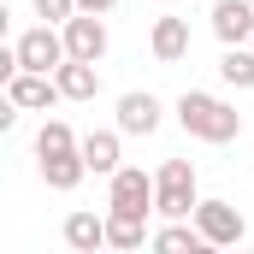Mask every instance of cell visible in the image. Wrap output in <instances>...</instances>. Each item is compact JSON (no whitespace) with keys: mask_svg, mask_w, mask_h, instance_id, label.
<instances>
[{"mask_svg":"<svg viewBox=\"0 0 254 254\" xmlns=\"http://www.w3.org/2000/svg\"><path fill=\"white\" fill-rule=\"evenodd\" d=\"M172 113H178V125L190 130L195 142H213V148H225V142H237V136H243V113H237L231 101L207 95V89H184Z\"/></svg>","mask_w":254,"mask_h":254,"instance_id":"6da1fadb","label":"cell"},{"mask_svg":"<svg viewBox=\"0 0 254 254\" xmlns=\"http://www.w3.org/2000/svg\"><path fill=\"white\" fill-rule=\"evenodd\" d=\"M201 190H195V166L190 160H166L154 172V213L160 219H195Z\"/></svg>","mask_w":254,"mask_h":254,"instance_id":"7a4b0ae2","label":"cell"},{"mask_svg":"<svg viewBox=\"0 0 254 254\" xmlns=\"http://www.w3.org/2000/svg\"><path fill=\"white\" fill-rule=\"evenodd\" d=\"M65 60H71V48H65V30H54V24H36V30L18 36V65L24 71H60Z\"/></svg>","mask_w":254,"mask_h":254,"instance_id":"3957f363","label":"cell"},{"mask_svg":"<svg viewBox=\"0 0 254 254\" xmlns=\"http://www.w3.org/2000/svg\"><path fill=\"white\" fill-rule=\"evenodd\" d=\"M195 225H201V237H207L213 249H237V243L249 237V219H243V207H231V201H201V207H195Z\"/></svg>","mask_w":254,"mask_h":254,"instance_id":"277c9868","label":"cell"},{"mask_svg":"<svg viewBox=\"0 0 254 254\" xmlns=\"http://www.w3.org/2000/svg\"><path fill=\"white\" fill-rule=\"evenodd\" d=\"M6 101H12L18 113H48L65 95H60V77H54V71H12V77H6Z\"/></svg>","mask_w":254,"mask_h":254,"instance_id":"5b68a950","label":"cell"},{"mask_svg":"<svg viewBox=\"0 0 254 254\" xmlns=\"http://www.w3.org/2000/svg\"><path fill=\"white\" fill-rule=\"evenodd\" d=\"M107 207H125V213H154V178L142 166H119L107 178Z\"/></svg>","mask_w":254,"mask_h":254,"instance_id":"8992f818","label":"cell"},{"mask_svg":"<svg viewBox=\"0 0 254 254\" xmlns=\"http://www.w3.org/2000/svg\"><path fill=\"white\" fill-rule=\"evenodd\" d=\"M160 125H166V101H160V95H148V89L119 95V130H125V136H154Z\"/></svg>","mask_w":254,"mask_h":254,"instance_id":"52a82bcc","label":"cell"},{"mask_svg":"<svg viewBox=\"0 0 254 254\" xmlns=\"http://www.w3.org/2000/svg\"><path fill=\"white\" fill-rule=\"evenodd\" d=\"M65 48H71V60H107V24H101V12H77V18H65Z\"/></svg>","mask_w":254,"mask_h":254,"instance_id":"ba28073f","label":"cell"},{"mask_svg":"<svg viewBox=\"0 0 254 254\" xmlns=\"http://www.w3.org/2000/svg\"><path fill=\"white\" fill-rule=\"evenodd\" d=\"M207 24L225 48H243V42H254V0H213Z\"/></svg>","mask_w":254,"mask_h":254,"instance_id":"9c48e42d","label":"cell"},{"mask_svg":"<svg viewBox=\"0 0 254 254\" xmlns=\"http://www.w3.org/2000/svg\"><path fill=\"white\" fill-rule=\"evenodd\" d=\"M36 172H42V184L48 190H60V195H71L83 178H89V160H83V142L77 148H60V154H42L36 160Z\"/></svg>","mask_w":254,"mask_h":254,"instance_id":"30bf717a","label":"cell"},{"mask_svg":"<svg viewBox=\"0 0 254 254\" xmlns=\"http://www.w3.org/2000/svg\"><path fill=\"white\" fill-rule=\"evenodd\" d=\"M148 48H154V60H160V65L190 60V18H154V30H148Z\"/></svg>","mask_w":254,"mask_h":254,"instance_id":"8fae6325","label":"cell"},{"mask_svg":"<svg viewBox=\"0 0 254 254\" xmlns=\"http://www.w3.org/2000/svg\"><path fill=\"white\" fill-rule=\"evenodd\" d=\"M65 249H71V254H95V249H107V213H89V207L65 213Z\"/></svg>","mask_w":254,"mask_h":254,"instance_id":"7c38bea8","label":"cell"},{"mask_svg":"<svg viewBox=\"0 0 254 254\" xmlns=\"http://www.w3.org/2000/svg\"><path fill=\"white\" fill-rule=\"evenodd\" d=\"M142 243H154V231H148V213H125V207H107V249H142Z\"/></svg>","mask_w":254,"mask_h":254,"instance_id":"4fadbf2b","label":"cell"},{"mask_svg":"<svg viewBox=\"0 0 254 254\" xmlns=\"http://www.w3.org/2000/svg\"><path fill=\"white\" fill-rule=\"evenodd\" d=\"M54 77H60V95H65V101H95V95H101V65H95V60H65Z\"/></svg>","mask_w":254,"mask_h":254,"instance_id":"5bb4252c","label":"cell"},{"mask_svg":"<svg viewBox=\"0 0 254 254\" xmlns=\"http://www.w3.org/2000/svg\"><path fill=\"white\" fill-rule=\"evenodd\" d=\"M119 136H125V130H89V136H83V160H89L95 178H113V172L125 166V160H119Z\"/></svg>","mask_w":254,"mask_h":254,"instance_id":"9a60e30c","label":"cell"},{"mask_svg":"<svg viewBox=\"0 0 254 254\" xmlns=\"http://www.w3.org/2000/svg\"><path fill=\"white\" fill-rule=\"evenodd\" d=\"M148 249H160V254H184V249H213V243H207V237H201V225H184V219H172V225H160V231H154V243H148Z\"/></svg>","mask_w":254,"mask_h":254,"instance_id":"2e32d148","label":"cell"},{"mask_svg":"<svg viewBox=\"0 0 254 254\" xmlns=\"http://www.w3.org/2000/svg\"><path fill=\"white\" fill-rule=\"evenodd\" d=\"M219 77H225L231 89H254V48H249V42L219 54Z\"/></svg>","mask_w":254,"mask_h":254,"instance_id":"e0dca14e","label":"cell"},{"mask_svg":"<svg viewBox=\"0 0 254 254\" xmlns=\"http://www.w3.org/2000/svg\"><path fill=\"white\" fill-rule=\"evenodd\" d=\"M60 148H77V136H71L65 119H48V125L36 130V160H42V154H60Z\"/></svg>","mask_w":254,"mask_h":254,"instance_id":"ac0fdd59","label":"cell"},{"mask_svg":"<svg viewBox=\"0 0 254 254\" xmlns=\"http://www.w3.org/2000/svg\"><path fill=\"white\" fill-rule=\"evenodd\" d=\"M83 6L77 0H36V18H48V24H65V18H77Z\"/></svg>","mask_w":254,"mask_h":254,"instance_id":"d6986e66","label":"cell"},{"mask_svg":"<svg viewBox=\"0 0 254 254\" xmlns=\"http://www.w3.org/2000/svg\"><path fill=\"white\" fill-rule=\"evenodd\" d=\"M77 6H83V12H113L119 0H77Z\"/></svg>","mask_w":254,"mask_h":254,"instance_id":"ffe728a7","label":"cell"},{"mask_svg":"<svg viewBox=\"0 0 254 254\" xmlns=\"http://www.w3.org/2000/svg\"><path fill=\"white\" fill-rule=\"evenodd\" d=\"M249 48H254V42H249Z\"/></svg>","mask_w":254,"mask_h":254,"instance_id":"44dd1931","label":"cell"}]
</instances>
